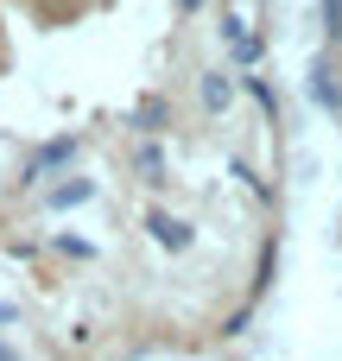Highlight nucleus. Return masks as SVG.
<instances>
[{
	"instance_id": "nucleus-9",
	"label": "nucleus",
	"mask_w": 342,
	"mask_h": 361,
	"mask_svg": "<svg viewBox=\"0 0 342 361\" xmlns=\"http://www.w3.org/2000/svg\"><path fill=\"white\" fill-rule=\"evenodd\" d=\"M0 361H19V355H13V349H6V343H0Z\"/></svg>"
},
{
	"instance_id": "nucleus-3",
	"label": "nucleus",
	"mask_w": 342,
	"mask_h": 361,
	"mask_svg": "<svg viewBox=\"0 0 342 361\" xmlns=\"http://www.w3.org/2000/svg\"><path fill=\"white\" fill-rule=\"evenodd\" d=\"M89 197H95V184L89 178H70V184L51 190V209H70V203H89Z\"/></svg>"
},
{
	"instance_id": "nucleus-6",
	"label": "nucleus",
	"mask_w": 342,
	"mask_h": 361,
	"mask_svg": "<svg viewBox=\"0 0 342 361\" xmlns=\"http://www.w3.org/2000/svg\"><path fill=\"white\" fill-rule=\"evenodd\" d=\"M165 121V102H140V127H159Z\"/></svg>"
},
{
	"instance_id": "nucleus-2",
	"label": "nucleus",
	"mask_w": 342,
	"mask_h": 361,
	"mask_svg": "<svg viewBox=\"0 0 342 361\" xmlns=\"http://www.w3.org/2000/svg\"><path fill=\"white\" fill-rule=\"evenodd\" d=\"M70 152H76V140H51V146H44V152L25 165V178H44V171H51V165H63Z\"/></svg>"
},
{
	"instance_id": "nucleus-8",
	"label": "nucleus",
	"mask_w": 342,
	"mask_h": 361,
	"mask_svg": "<svg viewBox=\"0 0 342 361\" xmlns=\"http://www.w3.org/2000/svg\"><path fill=\"white\" fill-rule=\"evenodd\" d=\"M324 19H330V32L342 38V0H324Z\"/></svg>"
},
{
	"instance_id": "nucleus-1",
	"label": "nucleus",
	"mask_w": 342,
	"mask_h": 361,
	"mask_svg": "<svg viewBox=\"0 0 342 361\" xmlns=\"http://www.w3.org/2000/svg\"><path fill=\"white\" fill-rule=\"evenodd\" d=\"M146 228L159 235V247H171V254H184L190 247V222H178V216H165V209H152L146 216Z\"/></svg>"
},
{
	"instance_id": "nucleus-5",
	"label": "nucleus",
	"mask_w": 342,
	"mask_h": 361,
	"mask_svg": "<svg viewBox=\"0 0 342 361\" xmlns=\"http://www.w3.org/2000/svg\"><path fill=\"white\" fill-rule=\"evenodd\" d=\"M311 82H317V102H324V108H336V102H342L336 82H330V63H317V70H311Z\"/></svg>"
},
{
	"instance_id": "nucleus-7",
	"label": "nucleus",
	"mask_w": 342,
	"mask_h": 361,
	"mask_svg": "<svg viewBox=\"0 0 342 361\" xmlns=\"http://www.w3.org/2000/svg\"><path fill=\"white\" fill-rule=\"evenodd\" d=\"M140 171H146V178H159V171H165V159H159V146H146V152H140Z\"/></svg>"
},
{
	"instance_id": "nucleus-10",
	"label": "nucleus",
	"mask_w": 342,
	"mask_h": 361,
	"mask_svg": "<svg viewBox=\"0 0 342 361\" xmlns=\"http://www.w3.org/2000/svg\"><path fill=\"white\" fill-rule=\"evenodd\" d=\"M178 6H184V13H190V6H197V0H178Z\"/></svg>"
},
{
	"instance_id": "nucleus-4",
	"label": "nucleus",
	"mask_w": 342,
	"mask_h": 361,
	"mask_svg": "<svg viewBox=\"0 0 342 361\" xmlns=\"http://www.w3.org/2000/svg\"><path fill=\"white\" fill-rule=\"evenodd\" d=\"M203 108H209V114L228 108V76H203Z\"/></svg>"
}]
</instances>
